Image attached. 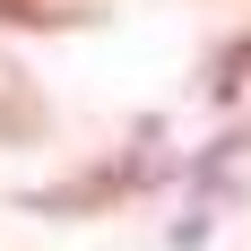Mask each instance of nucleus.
Wrapping results in <instances>:
<instances>
[{"label":"nucleus","mask_w":251,"mask_h":251,"mask_svg":"<svg viewBox=\"0 0 251 251\" xmlns=\"http://www.w3.org/2000/svg\"><path fill=\"white\" fill-rule=\"evenodd\" d=\"M243 87H251V35H234V44L208 61V96H217V104H234Z\"/></svg>","instance_id":"f257e3e1"},{"label":"nucleus","mask_w":251,"mask_h":251,"mask_svg":"<svg viewBox=\"0 0 251 251\" xmlns=\"http://www.w3.org/2000/svg\"><path fill=\"white\" fill-rule=\"evenodd\" d=\"M87 18V0H0V26H70Z\"/></svg>","instance_id":"f03ea898"}]
</instances>
